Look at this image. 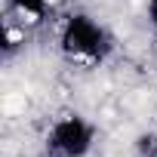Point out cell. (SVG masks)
Returning <instances> with one entry per match:
<instances>
[{"mask_svg":"<svg viewBox=\"0 0 157 157\" xmlns=\"http://www.w3.org/2000/svg\"><path fill=\"white\" fill-rule=\"evenodd\" d=\"M10 6L25 19V22H40L46 16V0H10Z\"/></svg>","mask_w":157,"mask_h":157,"instance_id":"cell-3","label":"cell"},{"mask_svg":"<svg viewBox=\"0 0 157 157\" xmlns=\"http://www.w3.org/2000/svg\"><path fill=\"white\" fill-rule=\"evenodd\" d=\"M148 19H151V25L157 28V0H148Z\"/></svg>","mask_w":157,"mask_h":157,"instance_id":"cell-4","label":"cell"},{"mask_svg":"<svg viewBox=\"0 0 157 157\" xmlns=\"http://www.w3.org/2000/svg\"><path fill=\"white\" fill-rule=\"evenodd\" d=\"M93 139H96L93 123H86L80 114H65L49 126L46 148L52 157H86L93 148Z\"/></svg>","mask_w":157,"mask_h":157,"instance_id":"cell-2","label":"cell"},{"mask_svg":"<svg viewBox=\"0 0 157 157\" xmlns=\"http://www.w3.org/2000/svg\"><path fill=\"white\" fill-rule=\"evenodd\" d=\"M59 43H62V52H65L68 59L83 62V65L102 62V59L108 56V49H111V40H108L105 28H102L96 19L83 16V13L68 16V22L62 25Z\"/></svg>","mask_w":157,"mask_h":157,"instance_id":"cell-1","label":"cell"}]
</instances>
